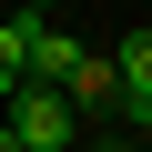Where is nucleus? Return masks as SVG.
<instances>
[{"label":"nucleus","instance_id":"nucleus-1","mask_svg":"<svg viewBox=\"0 0 152 152\" xmlns=\"http://www.w3.org/2000/svg\"><path fill=\"white\" fill-rule=\"evenodd\" d=\"M0 112H10L0 132H10L20 152H71V142H81V122H71V102H61V91H41V81H20V91L0 102Z\"/></svg>","mask_w":152,"mask_h":152},{"label":"nucleus","instance_id":"nucleus-2","mask_svg":"<svg viewBox=\"0 0 152 152\" xmlns=\"http://www.w3.org/2000/svg\"><path fill=\"white\" fill-rule=\"evenodd\" d=\"M20 41H31V20L10 10V20H0V102H10V91H20Z\"/></svg>","mask_w":152,"mask_h":152},{"label":"nucleus","instance_id":"nucleus-3","mask_svg":"<svg viewBox=\"0 0 152 152\" xmlns=\"http://www.w3.org/2000/svg\"><path fill=\"white\" fill-rule=\"evenodd\" d=\"M91 152H142V132H91Z\"/></svg>","mask_w":152,"mask_h":152}]
</instances>
